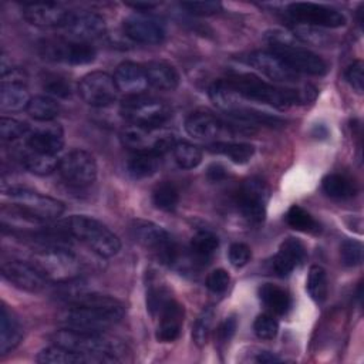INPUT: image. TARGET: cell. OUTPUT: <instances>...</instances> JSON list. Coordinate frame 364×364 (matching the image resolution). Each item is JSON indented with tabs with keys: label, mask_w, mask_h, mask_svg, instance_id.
<instances>
[{
	"label": "cell",
	"mask_w": 364,
	"mask_h": 364,
	"mask_svg": "<svg viewBox=\"0 0 364 364\" xmlns=\"http://www.w3.org/2000/svg\"><path fill=\"white\" fill-rule=\"evenodd\" d=\"M122 144L132 152H152L162 156L168 151H172L176 144L175 136L162 127H139L128 125L121 132Z\"/></svg>",
	"instance_id": "9c48e42d"
},
{
	"label": "cell",
	"mask_w": 364,
	"mask_h": 364,
	"mask_svg": "<svg viewBox=\"0 0 364 364\" xmlns=\"http://www.w3.org/2000/svg\"><path fill=\"white\" fill-rule=\"evenodd\" d=\"M259 299L269 311L279 316L286 314L291 307L290 293L272 283H264L259 287Z\"/></svg>",
	"instance_id": "f1b7e54d"
},
{
	"label": "cell",
	"mask_w": 364,
	"mask_h": 364,
	"mask_svg": "<svg viewBox=\"0 0 364 364\" xmlns=\"http://www.w3.org/2000/svg\"><path fill=\"white\" fill-rule=\"evenodd\" d=\"M208 148L212 154L223 155L235 164H246L255 154V146L246 142H215Z\"/></svg>",
	"instance_id": "e575fe53"
},
{
	"label": "cell",
	"mask_w": 364,
	"mask_h": 364,
	"mask_svg": "<svg viewBox=\"0 0 364 364\" xmlns=\"http://www.w3.org/2000/svg\"><path fill=\"white\" fill-rule=\"evenodd\" d=\"M68 236L85 243L92 252L102 257H112L121 249L119 237L102 222L85 216L73 215L61 225Z\"/></svg>",
	"instance_id": "277c9868"
},
{
	"label": "cell",
	"mask_w": 364,
	"mask_h": 364,
	"mask_svg": "<svg viewBox=\"0 0 364 364\" xmlns=\"http://www.w3.org/2000/svg\"><path fill=\"white\" fill-rule=\"evenodd\" d=\"M270 51L276 54L286 65H289L294 73H303L310 75H324L327 73L326 61L310 51L309 48L294 44L289 36L274 31L269 36Z\"/></svg>",
	"instance_id": "8992f818"
},
{
	"label": "cell",
	"mask_w": 364,
	"mask_h": 364,
	"mask_svg": "<svg viewBox=\"0 0 364 364\" xmlns=\"http://www.w3.org/2000/svg\"><path fill=\"white\" fill-rule=\"evenodd\" d=\"M323 191L333 199H350L357 193L353 179L343 173H328L323 179Z\"/></svg>",
	"instance_id": "836d02e7"
},
{
	"label": "cell",
	"mask_w": 364,
	"mask_h": 364,
	"mask_svg": "<svg viewBox=\"0 0 364 364\" xmlns=\"http://www.w3.org/2000/svg\"><path fill=\"white\" fill-rule=\"evenodd\" d=\"M41 54L50 61L84 65L95 58V48L90 43L75 40H47L41 46Z\"/></svg>",
	"instance_id": "5bb4252c"
},
{
	"label": "cell",
	"mask_w": 364,
	"mask_h": 364,
	"mask_svg": "<svg viewBox=\"0 0 364 364\" xmlns=\"http://www.w3.org/2000/svg\"><path fill=\"white\" fill-rule=\"evenodd\" d=\"M23 340V327L18 318L7 309L1 306L0 313V354L4 355L14 350Z\"/></svg>",
	"instance_id": "4316f807"
},
{
	"label": "cell",
	"mask_w": 364,
	"mask_h": 364,
	"mask_svg": "<svg viewBox=\"0 0 364 364\" xmlns=\"http://www.w3.org/2000/svg\"><path fill=\"white\" fill-rule=\"evenodd\" d=\"M21 162L31 173L36 175H48L53 171L58 169L60 159L57 155L36 152L27 146L21 152Z\"/></svg>",
	"instance_id": "1f68e13d"
},
{
	"label": "cell",
	"mask_w": 364,
	"mask_h": 364,
	"mask_svg": "<svg viewBox=\"0 0 364 364\" xmlns=\"http://www.w3.org/2000/svg\"><path fill=\"white\" fill-rule=\"evenodd\" d=\"M172 154L175 162L182 169H193L202 161V149L198 145L186 141L176 142L172 148Z\"/></svg>",
	"instance_id": "8d00e7d4"
},
{
	"label": "cell",
	"mask_w": 364,
	"mask_h": 364,
	"mask_svg": "<svg viewBox=\"0 0 364 364\" xmlns=\"http://www.w3.org/2000/svg\"><path fill=\"white\" fill-rule=\"evenodd\" d=\"M363 61L357 60L353 64H350L346 70V80L353 87L354 91L358 94L363 92V84H364V75H363Z\"/></svg>",
	"instance_id": "681fc988"
},
{
	"label": "cell",
	"mask_w": 364,
	"mask_h": 364,
	"mask_svg": "<svg viewBox=\"0 0 364 364\" xmlns=\"http://www.w3.org/2000/svg\"><path fill=\"white\" fill-rule=\"evenodd\" d=\"M236 327H237V320H236V317H235V316L226 317V318L219 324V327H218V330H216V337H218L219 343H228V341L233 337V334H235V331H236Z\"/></svg>",
	"instance_id": "f907efd6"
},
{
	"label": "cell",
	"mask_w": 364,
	"mask_h": 364,
	"mask_svg": "<svg viewBox=\"0 0 364 364\" xmlns=\"http://www.w3.org/2000/svg\"><path fill=\"white\" fill-rule=\"evenodd\" d=\"M306 289L314 301L321 303L326 300L327 291H328V282H327V273L321 266L313 264L310 267L307 274Z\"/></svg>",
	"instance_id": "f35d334b"
},
{
	"label": "cell",
	"mask_w": 364,
	"mask_h": 364,
	"mask_svg": "<svg viewBox=\"0 0 364 364\" xmlns=\"http://www.w3.org/2000/svg\"><path fill=\"white\" fill-rule=\"evenodd\" d=\"M152 202L158 209L164 212H171L176 208L179 202V192L172 182H162L154 189Z\"/></svg>",
	"instance_id": "ab89813d"
},
{
	"label": "cell",
	"mask_w": 364,
	"mask_h": 364,
	"mask_svg": "<svg viewBox=\"0 0 364 364\" xmlns=\"http://www.w3.org/2000/svg\"><path fill=\"white\" fill-rule=\"evenodd\" d=\"M213 321V309L206 307L200 311L192 327V340L198 347H203L209 338L210 327Z\"/></svg>",
	"instance_id": "60d3db41"
},
{
	"label": "cell",
	"mask_w": 364,
	"mask_h": 364,
	"mask_svg": "<svg viewBox=\"0 0 364 364\" xmlns=\"http://www.w3.org/2000/svg\"><path fill=\"white\" fill-rule=\"evenodd\" d=\"M114 81L118 91L124 92L127 97L144 94L149 87L144 65L131 61H124L115 68Z\"/></svg>",
	"instance_id": "603a6c76"
},
{
	"label": "cell",
	"mask_w": 364,
	"mask_h": 364,
	"mask_svg": "<svg viewBox=\"0 0 364 364\" xmlns=\"http://www.w3.org/2000/svg\"><path fill=\"white\" fill-rule=\"evenodd\" d=\"M148 84L156 90L172 91L179 85V74L173 65L166 61H149L144 65Z\"/></svg>",
	"instance_id": "484cf974"
},
{
	"label": "cell",
	"mask_w": 364,
	"mask_h": 364,
	"mask_svg": "<svg viewBox=\"0 0 364 364\" xmlns=\"http://www.w3.org/2000/svg\"><path fill=\"white\" fill-rule=\"evenodd\" d=\"M26 146L43 154L57 155L64 146V132L58 124L43 125L27 134Z\"/></svg>",
	"instance_id": "cb8c5ba5"
},
{
	"label": "cell",
	"mask_w": 364,
	"mask_h": 364,
	"mask_svg": "<svg viewBox=\"0 0 364 364\" xmlns=\"http://www.w3.org/2000/svg\"><path fill=\"white\" fill-rule=\"evenodd\" d=\"M67 303L68 307L60 313L58 321L64 328L75 331L104 333L125 314L121 301L100 293H74Z\"/></svg>",
	"instance_id": "6da1fadb"
},
{
	"label": "cell",
	"mask_w": 364,
	"mask_h": 364,
	"mask_svg": "<svg viewBox=\"0 0 364 364\" xmlns=\"http://www.w3.org/2000/svg\"><path fill=\"white\" fill-rule=\"evenodd\" d=\"M51 340L54 344L85 355L91 363H114L127 354V347L119 340L107 337L104 333L75 331L63 327L51 336Z\"/></svg>",
	"instance_id": "3957f363"
},
{
	"label": "cell",
	"mask_w": 364,
	"mask_h": 364,
	"mask_svg": "<svg viewBox=\"0 0 364 364\" xmlns=\"http://www.w3.org/2000/svg\"><path fill=\"white\" fill-rule=\"evenodd\" d=\"M256 361L257 363H280V361H283V358L277 357L276 354H273L270 351H260L256 357Z\"/></svg>",
	"instance_id": "f5cc1de1"
},
{
	"label": "cell",
	"mask_w": 364,
	"mask_h": 364,
	"mask_svg": "<svg viewBox=\"0 0 364 364\" xmlns=\"http://www.w3.org/2000/svg\"><path fill=\"white\" fill-rule=\"evenodd\" d=\"M31 97L24 82L1 81L0 88V108L3 111L14 112L26 109Z\"/></svg>",
	"instance_id": "83f0119b"
},
{
	"label": "cell",
	"mask_w": 364,
	"mask_h": 364,
	"mask_svg": "<svg viewBox=\"0 0 364 364\" xmlns=\"http://www.w3.org/2000/svg\"><path fill=\"white\" fill-rule=\"evenodd\" d=\"M128 38L139 44H159L165 38V27L159 18L148 13L135 11L122 23Z\"/></svg>",
	"instance_id": "2e32d148"
},
{
	"label": "cell",
	"mask_w": 364,
	"mask_h": 364,
	"mask_svg": "<svg viewBox=\"0 0 364 364\" xmlns=\"http://www.w3.org/2000/svg\"><path fill=\"white\" fill-rule=\"evenodd\" d=\"M255 334L262 340H273L279 333V323L272 314H260L253 323Z\"/></svg>",
	"instance_id": "f6af8a7d"
},
{
	"label": "cell",
	"mask_w": 364,
	"mask_h": 364,
	"mask_svg": "<svg viewBox=\"0 0 364 364\" xmlns=\"http://www.w3.org/2000/svg\"><path fill=\"white\" fill-rule=\"evenodd\" d=\"M287 14L291 20L309 27L337 28L346 24V17L341 11L317 3L297 1L287 7Z\"/></svg>",
	"instance_id": "4fadbf2b"
},
{
	"label": "cell",
	"mask_w": 364,
	"mask_h": 364,
	"mask_svg": "<svg viewBox=\"0 0 364 364\" xmlns=\"http://www.w3.org/2000/svg\"><path fill=\"white\" fill-rule=\"evenodd\" d=\"M30 263L38 273L53 283H68L81 273L78 257L61 245H47L33 252Z\"/></svg>",
	"instance_id": "5b68a950"
},
{
	"label": "cell",
	"mask_w": 364,
	"mask_h": 364,
	"mask_svg": "<svg viewBox=\"0 0 364 364\" xmlns=\"http://www.w3.org/2000/svg\"><path fill=\"white\" fill-rule=\"evenodd\" d=\"M119 111L131 125L151 128L162 127L171 117V109L166 102L146 94L125 97Z\"/></svg>",
	"instance_id": "52a82bcc"
},
{
	"label": "cell",
	"mask_w": 364,
	"mask_h": 364,
	"mask_svg": "<svg viewBox=\"0 0 364 364\" xmlns=\"http://www.w3.org/2000/svg\"><path fill=\"white\" fill-rule=\"evenodd\" d=\"M129 7H132L134 10L139 11V13H146L152 9H155L158 6V3H142V1H136V3H128Z\"/></svg>",
	"instance_id": "db71d44e"
},
{
	"label": "cell",
	"mask_w": 364,
	"mask_h": 364,
	"mask_svg": "<svg viewBox=\"0 0 364 364\" xmlns=\"http://www.w3.org/2000/svg\"><path fill=\"white\" fill-rule=\"evenodd\" d=\"M26 109L31 118L41 122H50L58 115L60 105L53 97L36 95L31 97Z\"/></svg>",
	"instance_id": "d590c367"
},
{
	"label": "cell",
	"mask_w": 364,
	"mask_h": 364,
	"mask_svg": "<svg viewBox=\"0 0 364 364\" xmlns=\"http://www.w3.org/2000/svg\"><path fill=\"white\" fill-rule=\"evenodd\" d=\"M1 276L14 287L28 293L41 291L47 282L30 262L17 259L4 260L1 263Z\"/></svg>",
	"instance_id": "ac0fdd59"
},
{
	"label": "cell",
	"mask_w": 364,
	"mask_h": 364,
	"mask_svg": "<svg viewBox=\"0 0 364 364\" xmlns=\"http://www.w3.org/2000/svg\"><path fill=\"white\" fill-rule=\"evenodd\" d=\"M181 7L193 16H212L222 9L219 1H183Z\"/></svg>",
	"instance_id": "bcb514c9"
},
{
	"label": "cell",
	"mask_w": 364,
	"mask_h": 364,
	"mask_svg": "<svg viewBox=\"0 0 364 364\" xmlns=\"http://www.w3.org/2000/svg\"><path fill=\"white\" fill-rule=\"evenodd\" d=\"M208 176L212 179V181H220L226 176V171L222 165L219 164H213L208 168Z\"/></svg>",
	"instance_id": "816d5d0a"
},
{
	"label": "cell",
	"mask_w": 364,
	"mask_h": 364,
	"mask_svg": "<svg viewBox=\"0 0 364 364\" xmlns=\"http://www.w3.org/2000/svg\"><path fill=\"white\" fill-rule=\"evenodd\" d=\"M28 132V127L26 122L18 121L16 118L3 117L0 119V135L4 141H16L26 136Z\"/></svg>",
	"instance_id": "ee69618b"
},
{
	"label": "cell",
	"mask_w": 364,
	"mask_h": 364,
	"mask_svg": "<svg viewBox=\"0 0 364 364\" xmlns=\"http://www.w3.org/2000/svg\"><path fill=\"white\" fill-rule=\"evenodd\" d=\"M64 28L73 40L90 43L95 38H100L105 33L107 24L104 17L95 11L75 10L70 11Z\"/></svg>",
	"instance_id": "e0dca14e"
},
{
	"label": "cell",
	"mask_w": 364,
	"mask_h": 364,
	"mask_svg": "<svg viewBox=\"0 0 364 364\" xmlns=\"http://www.w3.org/2000/svg\"><path fill=\"white\" fill-rule=\"evenodd\" d=\"M43 90L53 98H68L71 95L70 82L58 74H47L43 78Z\"/></svg>",
	"instance_id": "b9f144b4"
},
{
	"label": "cell",
	"mask_w": 364,
	"mask_h": 364,
	"mask_svg": "<svg viewBox=\"0 0 364 364\" xmlns=\"http://www.w3.org/2000/svg\"><path fill=\"white\" fill-rule=\"evenodd\" d=\"M304 245L296 237H287L280 243L277 253L272 259V270L277 276L284 277L290 274L297 266H300L304 262Z\"/></svg>",
	"instance_id": "7402d4cb"
},
{
	"label": "cell",
	"mask_w": 364,
	"mask_h": 364,
	"mask_svg": "<svg viewBox=\"0 0 364 364\" xmlns=\"http://www.w3.org/2000/svg\"><path fill=\"white\" fill-rule=\"evenodd\" d=\"M222 129V122L216 115L209 111L198 109L188 115L185 119V131L196 139L215 138Z\"/></svg>",
	"instance_id": "d4e9b609"
},
{
	"label": "cell",
	"mask_w": 364,
	"mask_h": 364,
	"mask_svg": "<svg viewBox=\"0 0 364 364\" xmlns=\"http://www.w3.org/2000/svg\"><path fill=\"white\" fill-rule=\"evenodd\" d=\"M132 237L145 249L152 252L162 263L173 264L179 250L172 236L159 225L149 220H134L131 225Z\"/></svg>",
	"instance_id": "ba28073f"
},
{
	"label": "cell",
	"mask_w": 364,
	"mask_h": 364,
	"mask_svg": "<svg viewBox=\"0 0 364 364\" xmlns=\"http://www.w3.org/2000/svg\"><path fill=\"white\" fill-rule=\"evenodd\" d=\"M58 172L65 183L84 188L97 178V162L94 156L84 149H73L60 158Z\"/></svg>",
	"instance_id": "7c38bea8"
},
{
	"label": "cell",
	"mask_w": 364,
	"mask_h": 364,
	"mask_svg": "<svg viewBox=\"0 0 364 364\" xmlns=\"http://www.w3.org/2000/svg\"><path fill=\"white\" fill-rule=\"evenodd\" d=\"M270 188L260 178H249L242 182L236 193V203L243 218L250 223H260L266 216Z\"/></svg>",
	"instance_id": "8fae6325"
},
{
	"label": "cell",
	"mask_w": 364,
	"mask_h": 364,
	"mask_svg": "<svg viewBox=\"0 0 364 364\" xmlns=\"http://www.w3.org/2000/svg\"><path fill=\"white\" fill-rule=\"evenodd\" d=\"M9 196L14 206L41 222H50L60 218L65 209L61 200L28 188L14 186L9 191Z\"/></svg>",
	"instance_id": "30bf717a"
},
{
	"label": "cell",
	"mask_w": 364,
	"mask_h": 364,
	"mask_svg": "<svg viewBox=\"0 0 364 364\" xmlns=\"http://www.w3.org/2000/svg\"><path fill=\"white\" fill-rule=\"evenodd\" d=\"M250 257H252L250 247L245 243L237 242V243H233L229 247V262L236 269H240V267L246 266L249 263Z\"/></svg>",
	"instance_id": "7dc6e473"
},
{
	"label": "cell",
	"mask_w": 364,
	"mask_h": 364,
	"mask_svg": "<svg viewBox=\"0 0 364 364\" xmlns=\"http://www.w3.org/2000/svg\"><path fill=\"white\" fill-rule=\"evenodd\" d=\"M341 262L347 267L358 266L363 262V245L354 239H346L340 246Z\"/></svg>",
	"instance_id": "7bdbcfd3"
},
{
	"label": "cell",
	"mask_w": 364,
	"mask_h": 364,
	"mask_svg": "<svg viewBox=\"0 0 364 364\" xmlns=\"http://www.w3.org/2000/svg\"><path fill=\"white\" fill-rule=\"evenodd\" d=\"M287 225L299 232L304 233H317L320 230L318 222L301 206L291 205L286 213Z\"/></svg>",
	"instance_id": "74e56055"
},
{
	"label": "cell",
	"mask_w": 364,
	"mask_h": 364,
	"mask_svg": "<svg viewBox=\"0 0 364 364\" xmlns=\"http://www.w3.org/2000/svg\"><path fill=\"white\" fill-rule=\"evenodd\" d=\"M246 63L276 82H294L299 80V74L286 65L272 51H253L247 54Z\"/></svg>",
	"instance_id": "d6986e66"
},
{
	"label": "cell",
	"mask_w": 364,
	"mask_h": 364,
	"mask_svg": "<svg viewBox=\"0 0 364 364\" xmlns=\"http://www.w3.org/2000/svg\"><path fill=\"white\" fill-rule=\"evenodd\" d=\"M229 283H230V277L228 272L223 269H216L210 272L209 276L206 277V287L216 294L226 291L229 287Z\"/></svg>",
	"instance_id": "c3c4849f"
},
{
	"label": "cell",
	"mask_w": 364,
	"mask_h": 364,
	"mask_svg": "<svg viewBox=\"0 0 364 364\" xmlns=\"http://www.w3.org/2000/svg\"><path fill=\"white\" fill-rule=\"evenodd\" d=\"M159 158L152 152H132L127 161V171L135 179L149 178L158 171Z\"/></svg>",
	"instance_id": "d6a6232c"
},
{
	"label": "cell",
	"mask_w": 364,
	"mask_h": 364,
	"mask_svg": "<svg viewBox=\"0 0 364 364\" xmlns=\"http://www.w3.org/2000/svg\"><path fill=\"white\" fill-rule=\"evenodd\" d=\"M219 247L218 236L210 230H199L193 235L189 245V252L196 263L206 264Z\"/></svg>",
	"instance_id": "f546056e"
},
{
	"label": "cell",
	"mask_w": 364,
	"mask_h": 364,
	"mask_svg": "<svg viewBox=\"0 0 364 364\" xmlns=\"http://www.w3.org/2000/svg\"><path fill=\"white\" fill-rule=\"evenodd\" d=\"M70 10L53 1L27 3L23 7V17L37 27H64Z\"/></svg>",
	"instance_id": "ffe728a7"
},
{
	"label": "cell",
	"mask_w": 364,
	"mask_h": 364,
	"mask_svg": "<svg viewBox=\"0 0 364 364\" xmlns=\"http://www.w3.org/2000/svg\"><path fill=\"white\" fill-rule=\"evenodd\" d=\"M158 318L155 337L159 343H172L181 336L183 323V307L172 297L154 316Z\"/></svg>",
	"instance_id": "44dd1931"
},
{
	"label": "cell",
	"mask_w": 364,
	"mask_h": 364,
	"mask_svg": "<svg viewBox=\"0 0 364 364\" xmlns=\"http://www.w3.org/2000/svg\"><path fill=\"white\" fill-rule=\"evenodd\" d=\"M36 361L41 364H88L91 363L90 358H87L85 355L58 344H53L41 350L37 354Z\"/></svg>",
	"instance_id": "4dcf8cb0"
},
{
	"label": "cell",
	"mask_w": 364,
	"mask_h": 364,
	"mask_svg": "<svg viewBox=\"0 0 364 364\" xmlns=\"http://www.w3.org/2000/svg\"><path fill=\"white\" fill-rule=\"evenodd\" d=\"M225 80L239 97L249 101L263 102L277 109H286L294 104L307 102L314 98V90L279 88L252 73L230 74Z\"/></svg>",
	"instance_id": "7a4b0ae2"
},
{
	"label": "cell",
	"mask_w": 364,
	"mask_h": 364,
	"mask_svg": "<svg viewBox=\"0 0 364 364\" xmlns=\"http://www.w3.org/2000/svg\"><path fill=\"white\" fill-rule=\"evenodd\" d=\"M118 88L114 77L104 71H92L78 82V94L91 107H105L117 100Z\"/></svg>",
	"instance_id": "9a60e30c"
}]
</instances>
